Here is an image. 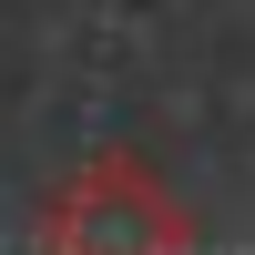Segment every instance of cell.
Segmentation results:
<instances>
[{
	"label": "cell",
	"mask_w": 255,
	"mask_h": 255,
	"mask_svg": "<svg viewBox=\"0 0 255 255\" xmlns=\"http://www.w3.org/2000/svg\"><path fill=\"white\" fill-rule=\"evenodd\" d=\"M184 235H194L184 204L123 143H102L92 163H72V184L41 204V255H184Z\"/></svg>",
	"instance_id": "cell-1"
}]
</instances>
